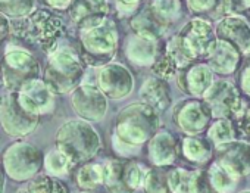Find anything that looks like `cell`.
Here are the masks:
<instances>
[{
  "instance_id": "obj_13",
  "label": "cell",
  "mask_w": 250,
  "mask_h": 193,
  "mask_svg": "<svg viewBox=\"0 0 250 193\" xmlns=\"http://www.w3.org/2000/svg\"><path fill=\"white\" fill-rule=\"evenodd\" d=\"M177 36L196 61H200V58L206 59L210 47L218 39L215 27L202 17L191 18Z\"/></svg>"
},
{
  "instance_id": "obj_12",
  "label": "cell",
  "mask_w": 250,
  "mask_h": 193,
  "mask_svg": "<svg viewBox=\"0 0 250 193\" xmlns=\"http://www.w3.org/2000/svg\"><path fill=\"white\" fill-rule=\"evenodd\" d=\"M107 96L97 87V84H81L71 93V107L74 112L85 121H102L109 109Z\"/></svg>"
},
{
  "instance_id": "obj_15",
  "label": "cell",
  "mask_w": 250,
  "mask_h": 193,
  "mask_svg": "<svg viewBox=\"0 0 250 193\" xmlns=\"http://www.w3.org/2000/svg\"><path fill=\"white\" fill-rule=\"evenodd\" d=\"M65 12L78 31H83L99 27L109 20L110 5L107 0H71Z\"/></svg>"
},
{
  "instance_id": "obj_31",
  "label": "cell",
  "mask_w": 250,
  "mask_h": 193,
  "mask_svg": "<svg viewBox=\"0 0 250 193\" xmlns=\"http://www.w3.org/2000/svg\"><path fill=\"white\" fill-rule=\"evenodd\" d=\"M208 172H209L210 181H212V184L218 193H232L238 184V180H240L238 177L225 171L216 162H212L209 165Z\"/></svg>"
},
{
  "instance_id": "obj_22",
  "label": "cell",
  "mask_w": 250,
  "mask_h": 193,
  "mask_svg": "<svg viewBox=\"0 0 250 193\" xmlns=\"http://www.w3.org/2000/svg\"><path fill=\"white\" fill-rule=\"evenodd\" d=\"M206 62L215 74L231 75L240 68L243 62V53L231 43L216 39L206 56Z\"/></svg>"
},
{
  "instance_id": "obj_30",
  "label": "cell",
  "mask_w": 250,
  "mask_h": 193,
  "mask_svg": "<svg viewBox=\"0 0 250 193\" xmlns=\"http://www.w3.org/2000/svg\"><path fill=\"white\" fill-rule=\"evenodd\" d=\"M75 167V164L59 149H53L50 150L47 155H44V171L46 174L52 175V177H65L68 175L72 168Z\"/></svg>"
},
{
  "instance_id": "obj_41",
  "label": "cell",
  "mask_w": 250,
  "mask_h": 193,
  "mask_svg": "<svg viewBox=\"0 0 250 193\" xmlns=\"http://www.w3.org/2000/svg\"><path fill=\"white\" fill-rule=\"evenodd\" d=\"M9 36H12V20L6 15H2V40L5 42Z\"/></svg>"
},
{
  "instance_id": "obj_6",
  "label": "cell",
  "mask_w": 250,
  "mask_h": 193,
  "mask_svg": "<svg viewBox=\"0 0 250 193\" xmlns=\"http://www.w3.org/2000/svg\"><path fill=\"white\" fill-rule=\"evenodd\" d=\"M43 167L44 155L33 143L17 140L3 150V170L12 181H30L40 174Z\"/></svg>"
},
{
  "instance_id": "obj_20",
  "label": "cell",
  "mask_w": 250,
  "mask_h": 193,
  "mask_svg": "<svg viewBox=\"0 0 250 193\" xmlns=\"http://www.w3.org/2000/svg\"><path fill=\"white\" fill-rule=\"evenodd\" d=\"M162 46V40H150L131 33L124 40V53L134 65L152 68L161 53Z\"/></svg>"
},
{
  "instance_id": "obj_9",
  "label": "cell",
  "mask_w": 250,
  "mask_h": 193,
  "mask_svg": "<svg viewBox=\"0 0 250 193\" xmlns=\"http://www.w3.org/2000/svg\"><path fill=\"white\" fill-rule=\"evenodd\" d=\"M42 66L34 55L24 49L6 50L2 62V80L8 91H20L31 80L40 78Z\"/></svg>"
},
{
  "instance_id": "obj_18",
  "label": "cell",
  "mask_w": 250,
  "mask_h": 193,
  "mask_svg": "<svg viewBox=\"0 0 250 193\" xmlns=\"http://www.w3.org/2000/svg\"><path fill=\"white\" fill-rule=\"evenodd\" d=\"M213 71L208 62H193L177 72V86L190 98H203L215 83Z\"/></svg>"
},
{
  "instance_id": "obj_10",
  "label": "cell",
  "mask_w": 250,
  "mask_h": 193,
  "mask_svg": "<svg viewBox=\"0 0 250 193\" xmlns=\"http://www.w3.org/2000/svg\"><path fill=\"white\" fill-rule=\"evenodd\" d=\"M172 121L186 136H200L208 131L213 117L202 98H188L172 108Z\"/></svg>"
},
{
  "instance_id": "obj_17",
  "label": "cell",
  "mask_w": 250,
  "mask_h": 193,
  "mask_svg": "<svg viewBox=\"0 0 250 193\" xmlns=\"http://www.w3.org/2000/svg\"><path fill=\"white\" fill-rule=\"evenodd\" d=\"M18 94L22 105L36 115H52L56 109L58 94L43 78L31 80L18 91Z\"/></svg>"
},
{
  "instance_id": "obj_36",
  "label": "cell",
  "mask_w": 250,
  "mask_h": 193,
  "mask_svg": "<svg viewBox=\"0 0 250 193\" xmlns=\"http://www.w3.org/2000/svg\"><path fill=\"white\" fill-rule=\"evenodd\" d=\"M191 192L193 193H218L210 181L208 170H193Z\"/></svg>"
},
{
  "instance_id": "obj_11",
  "label": "cell",
  "mask_w": 250,
  "mask_h": 193,
  "mask_svg": "<svg viewBox=\"0 0 250 193\" xmlns=\"http://www.w3.org/2000/svg\"><path fill=\"white\" fill-rule=\"evenodd\" d=\"M202 99L209 107L213 120H234L244 107L238 87L229 80H216Z\"/></svg>"
},
{
  "instance_id": "obj_42",
  "label": "cell",
  "mask_w": 250,
  "mask_h": 193,
  "mask_svg": "<svg viewBox=\"0 0 250 193\" xmlns=\"http://www.w3.org/2000/svg\"><path fill=\"white\" fill-rule=\"evenodd\" d=\"M77 193H94L93 190H81V192H77Z\"/></svg>"
},
{
  "instance_id": "obj_29",
  "label": "cell",
  "mask_w": 250,
  "mask_h": 193,
  "mask_svg": "<svg viewBox=\"0 0 250 193\" xmlns=\"http://www.w3.org/2000/svg\"><path fill=\"white\" fill-rule=\"evenodd\" d=\"M149 6L169 27L175 24L184 14L181 0H150Z\"/></svg>"
},
{
  "instance_id": "obj_2",
  "label": "cell",
  "mask_w": 250,
  "mask_h": 193,
  "mask_svg": "<svg viewBox=\"0 0 250 193\" xmlns=\"http://www.w3.org/2000/svg\"><path fill=\"white\" fill-rule=\"evenodd\" d=\"M66 34V25L62 17L53 9H36L31 15L12 20V36L27 44L39 47L50 55L59 46V42Z\"/></svg>"
},
{
  "instance_id": "obj_38",
  "label": "cell",
  "mask_w": 250,
  "mask_h": 193,
  "mask_svg": "<svg viewBox=\"0 0 250 193\" xmlns=\"http://www.w3.org/2000/svg\"><path fill=\"white\" fill-rule=\"evenodd\" d=\"M250 11V0H224V17Z\"/></svg>"
},
{
  "instance_id": "obj_40",
  "label": "cell",
  "mask_w": 250,
  "mask_h": 193,
  "mask_svg": "<svg viewBox=\"0 0 250 193\" xmlns=\"http://www.w3.org/2000/svg\"><path fill=\"white\" fill-rule=\"evenodd\" d=\"M40 3H43L46 8L49 9H53V11H66L69 3H71V0H39Z\"/></svg>"
},
{
  "instance_id": "obj_8",
  "label": "cell",
  "mask_w": 250,
  "mask_h": 193,
  "mask_svg": "<svg viewBox=\"0 0 250 193\" xmlns=\"http://www.w3.org/2000/svg\"><path fill=\"white\" fill-rule=\"evenodd\" d=\"M143 167L127 158H112L103 164V186L109 193H134L145 180Z\"/></svg>"
},
{
  "instance_id": "obj_19",
  "label": "cell",
  "mask_w": 250,
  "mask_h": 193,
  "mask_svg": "<svg viewBox=\"0 0 250 193\" xmlns=\"http://www.w3.org/2000/svg\"><path fill=\"white\" fill-rule=\"evenodd\" d=\"M216 37L235 46L243 55L250 53V22L241 15H225L215 25Z\"/></svg>"
},
{
  "instance_id": "obj_24",
  "label": "cell",
  "mask_w": 250,
  "mask_h": 193,
  "mask_svg": "<svg viewBox=\"0 0 250 193\" xmlns=\"http://www.w3.org/2000/svg\"><path fill=\"white\" fill-rule=\"evenodd\" d=\"M139 96L142 102L147 104L158 112H164L172 105V93L168 80L158 75L145 80L139 90Z\"/></svg>"
},
{
  "instance_id": "obj_33",
  "label": "cell",
  "mask_w": 250,
  "mask_h": 193,
  "mask_svg": "<svg viewBox=\"0 0 250 193\" xmlns=\"http://www.w3.org/2000/svg\"><path fill=\"white\" fill-rule=\"evenodd\" d=\"M37 9V0H0V12L11 20L31 15Z\"/></svg>"
},
{
  "instance_id": "obj_44",
  "label": "cell",
  "mask_w": 250,
  "mask_h": 193,
  "mask_svg": "<svg viewBox=\"0 0 250 193\" xmlns=\"http://www.w3.org/2000/svg\"><path fill=\"white\" fill-rule=\"evenodd\" d=\"M249 12H250V11H249Z\"/></svg>"
},
{
  "instance_id": "obj_34",
  "label": "cell",
  "mask_w": 250,
  "mask_h": 193,
  "mask_svg": "<svg viewBox=\"0 0 250 193\" xmlns=\"http://www.w3.org/2000/svg\"><path fill=\"white\" fill-rule=\"evenodd\" d=\"M191 180H193V170L175 167L168 171V184L171 193H193Z\"/></svg>"
},
{
  "instance_id": "obj_28",
  "label": "cell",
  "mask_w": 250,
  "mask_h": 193,
  "mask_svg": "<svg viewBox=\"0 0 250 193\" xmlns=\"http://www.w3.org/2000/svg\"><path fill=\"white\" fill-rule=\"evenodd\" d=\"M77 184L83 190H94L100 184L103 186V165L94 162H85L77 171Z\"/></svg>"
},
{
  "instance_id": "obj_43",
  "label": "cell",
  "mask_w": 250,
  "mask_h": 193,
  "mask_svg": "<svg viewBox=\"0 0 250 193\" xmlns=\"http://www.w3.org/2000/svg\"><path fill=\"white\" fill-rule=\"evenodd\" d=\"M238 193H250L249 190H243V192H238Z\"/></svg>"
},
{
  "instance_id": "obj_32",
  "label": "cell",
  "mask_w": 250,
  "mask_h": 193,
  "mask_svg": "<svg viewBox=\"0 0 250 193\" xmlns=\"http://www.w3.org/2000/svg\"><path fill=\"white\" fill-rule=\"evenodd\" d=\"M142 187L145 193H171L168 184V171L158 167L147 170Z\"/></svg>"
},
{
  "instance_id": "obj_16",
  "label": "cell",
  "mask_w": 250,
  "mask_h": 193,
  "mask_svg": "<svg viewBox=\"0 0 250 193\" xmlns=\"http://www.w3.org/2000/svg\"><path fill=\"white\" fill-rule=\"evenodd\" d=\"M213 162L238 178L250 175V142L237 139L216 146Z\"/></svg>"
},
{
  "instance_id": "obj_7",
  "label": "cell",
  "mask_w": 250,
  "mask_h": 193,
  "mask_svg": "<svg viewBox=\"0 0 250 193\" xmlns=\"http://www.w3.org/2000/svg\"><path fill=\"white\" fill-rule=\"evenodd\" d=\"M40 115L28 111L21 99L18 91H8L0 101V124L5 133L11 137L22 139L34 133L40 124Z\"/></svg>"
},
{
  "instance_id": "obj_26",
  "label": "cell",
  "mask_w": 250,
  "mask_h": 193,
  "mask_svg": "<svg viewBox=\"0 0 250 193\" xmlns=\"http://www.w3.org/2000/svg\"><path fill=\"white\" fill-rule=\"evenodd\" d=\"M17 193H68V189L59 178L49 174H39L30 181H25Z\"/></svg>"
},
{
  "instance_id": "obj_25",
  "label": "cell",
  "mask_w": 250,
  "mask_h": 193,
  "mask_svg": "<svg viewBox=\"0 0 250 193\" xmlns=\"http://www.w3.org/2000/svg\"><path fill=\"white\" fill-rule=\"evenodd\" d=\"M181 153L187 161L202 165L215 156V146L208 137L203 139L202 136H186L181 140Z\"/></svg>"
},
{
  "instance_id": "obj_21",
  "label": "cell",
  "mask_w": 250,
  "mask_h": 193,
  "mask_svg": "<svg viewBox=\"0 0 250 193\" xmlns=\"http://www.w3.org/2000/svg\"><path fill=\"white\" fill-rule=\"evenodd\" d=\"M178 142L167 130H159L146 145L149 162L158 168H167L175 164L178 156Z\"/></svg>"
},
{
  "instance_id": "obj_5",
  "label": "cell",
  "mask_w": 250,
  "mask_h": 193,
  "mask_svg": "<svg viewBox=\"0 0 250 193\" xmlns=\"http://www.w3.org/2000/svg\"><path fill=\"white\" fill-rule=\"evenodd\" d=\"M80 55L87 66L100 68L113 61L118 53L119 33L113 20H106L99 27L78 31Z\"/></svg>"
},
{
  "instance_id": "obj_37",
  "label": "cell",
  "mask_w": 250,
  "mask_h": 193,
  "mask_svg": "<svg viewBox=\"0 0 250 193\" xmlns=\"http://www.w3.org/2000/svg\"><path fill=\"white\" fill-rule=\"evenodd\" d=\"M238 87L247 96V98H250V53L246 55V58L243 59V62L240 65Z\"/></svg>"
},
{
  "instance_id": "obj_14",
  "label": "cell",
  "mask_w": 250,
  "mask_h": 193,
  "mask_svg": "<svg viewBox=\"0 0 250 193\" xmlns=\"http://www.w3.org/2000/svg\"><path fill=\"white\" fill-rule=\"evenodd\" d=\"M97 87L113 101H122L133 93L134 77L131 71L118 62L103 65L97 71Z\"/></svg>"
},
{
  "instance_id": "obj_39",
  "label": "cell",
  "mask_w": 250,
  "mask_h": 193,
  "mask_svg": "<svg viewBox=\"0 0 250 193\" xmlns=\"http://www.w3.org/2000/svg\"><path fill=\"white\" fill-rule=\"evenodd\" d=\"M145 0H115L116 8L122 15H128L131 17L137 9H140V5Z\"/></svg>"
},
{
  "instance_id": "obj_3",
  "label": "cell",
  "mask_w": 250,
  "mask_h": 193,
  "mask_svg": "<svg viewBox=\"0 0 250 193\" xmlns=\"http://www.w3.org/2000/svg\"><path fill=\"white\" fill-rule=\"evenodd\" d=\"M55 146L75 165L90 162L102 149V139L90 121H65L55 134Z\"/></svg>"
},
{
  "instance_id": "obj_23",
  "label": "cell",
  "mask_w": 250,
  "mask_h": 193,
  "mask_svg": "<svg viewBox=\"0 0 250 193\" xmlns=\"http://www.w3.org/2000/svg\"><path fill=\"white\" fill-rule=\"evenodd\" d=\"M128 25H130L131 33L139 34L146 39H150V40H162L169 30V25H167L155 14L149 5L137 9L130 17Z\"/></svg>"
},
{
  "instance_id": "obj_27",
  "label": "cell",
  "mask_w": 250,
  "mask_h": 193,
  "mask_svg": "<svg viewBox=\"0 0 250 193\" xmlns=\"http://www.w3.org/2000/svg\"><path fill=\"white\" fill-rule=\"evenodd\" d=\"M206 137L213 143V146H221L224 143L237 140V129L232 118L213 120L206 131Z\"/></svg>"
},
{
  "instance_id": "obj_1",
  "label": "cell",
  "mask_w": 250,
  "mask_h": 193,
  "mask_svg": "<svg viewBox=\"0 0 250 193\" xmlns=\"http://www.w3.org/2000/svg\"><path fill=\"white\" fill-rule=\"evenodd\" d=\"M159 112L145 102H133L124 107L113 123V146L119 145L127 150L139 149L159 131Z\"/></svg>"
},
{
  "instance_id": "obj_4",
  "label": "cell",
  "mask_w": 250,
  "mask_h": 193,
  "mask_svg": "<svg viewBox=\"0 0 250 193\" xmlns=\"http://www.w3.org/2000/svg\"><path fill=\"white\" fill-rule=\"evenodd\" d=\"M83 56L69 47H58L49 55L43 71V80L56 94H69L83 84L85 75Z\"/></svg>"
},
{
  "instance_id": "obj_35",
  "label": "cell",
  "mask_w": 250,
  "mask_h": 193,
  "mask_svg": "<svg viewBox=\"0 0 250 193\" xmlns=\"http://www.w3.org/2000/svg\"><path fill=\"white\" fill-rule=\"evenodd\" d=\"M186 8L196 17L224 14V0H184Z\"/></svg>"
}]
</instances>
